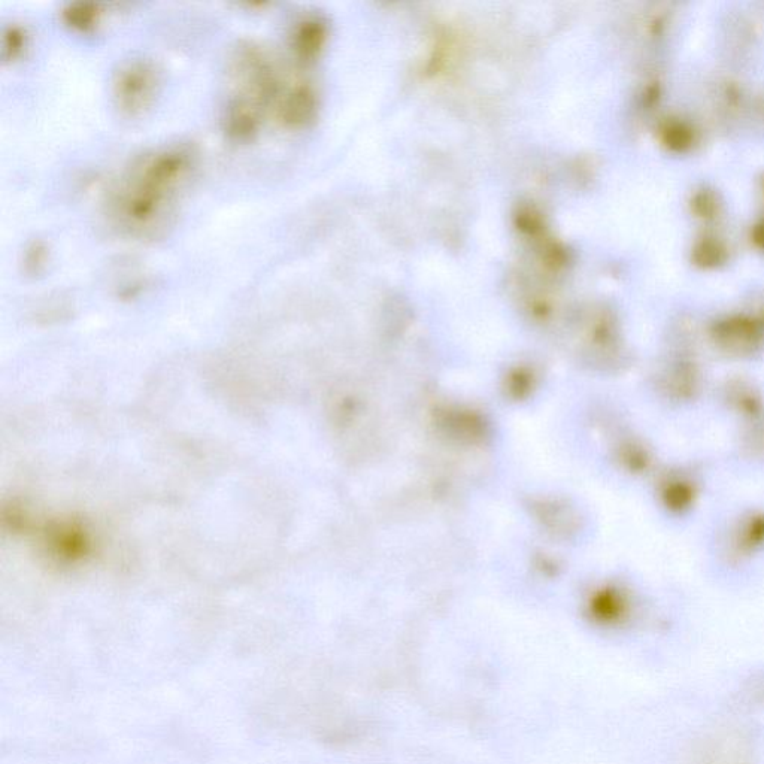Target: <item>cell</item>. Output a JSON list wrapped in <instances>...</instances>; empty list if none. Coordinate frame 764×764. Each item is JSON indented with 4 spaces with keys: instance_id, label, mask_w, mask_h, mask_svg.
<instances>
[{
    "instance_id": "6da1fadb",
    "label": "cell",
    "mask_w": 764,
    "mask_h": 764,
    "mask_svg": "<svg viewBox=\"0 0 764 764\" xmlns=\"http://www.w3.org/2000/svg\"><path fill=\"white\" fill-rule=\"evenodd\" d=\"M193 165L187 147L145 154L132 166L115 194V215L135 235H150L165 224L175 196Z\"/></svg>"
},
{
    "instance_id": "7a4b0ae2",
    "label": "cell",
    "mask_w": 764,
    "mask_h": 764,
    "mask_svg": "<svg viewBox=\"0 0 764 764\" xmlns=\"http://www.w3.org/2000/svg\"><path fill=\"white\" fill-rule=\"evenodd\" d=\"M703 559L724 581L750 584L764 573V502L723 506L706 523Z\"/></svg>"
},
{
    "instance_id": "3957f363",
    "label": "cell",
    "mask_w": 764,
    "mask_h": 764,
    "mask_svg": "<svg viewBox=\"0 0 764 764\" xmlns=\"http://www.w3.org/2000/svg\"><path fill=\"white\" fill-rule=\"evenodd\" d=\"M712 465L708 457L666 459L651 479L654 506L663 523L684 529L696 520L708 493Z\"/></svg>"
},
{
    "instance_id": "277c9868",
    "label": "cell",
    "mask_w": 764,
    "mask_h": 764,
    "mask_svg": "<svg viewBox=\"0 0 764 764\" xmlns=\"http://www.w3.org/2000/svg\"><path fill=\"white\" fill-rule=\"evenodd\" d=\"M714 380L696 354L675 350L653 372V394L663 414L690 415L709 408Z\"/></svg>"
},
{
    "instance_id": "5b68a950",
    "label": "cell",
    "mask_w": 764,
    "mask_h": 764,
    "mask_svg": "<svg viewBox=\"0 0 764 764\" xmlns=\"http://www.w3.org/2000/svg\"><path fill=\"white\" fill-rule=\"evenodd\" d=\"M709 409L733 429L764 417V381L744 372H733L714 381Z\"/></svg>"
},
{
    "instance_id": "8992f818",
    "label": "cell",
    "mask_w": 764,
    "mask_h": 764,
    "mask_svg": "<svg viewBox=\"0 0 764 764\" xmlns=\"http://www.w3.org/2000/svg\"><path fill=\"white\" fill-rule=\"evenodd\" d=\"M712 347L732 362H756L764 354V324L748 314H732L712 323Z\"/></svg>"
},
{
    "instance_id": "52a82bcc",
    "label": "cell",
    "mask_w": 764,
    "mask_h": 764,
    "mask_svg": "<svg viewBox=\"0 0 764 764\" xmlns=\"http://www.w3.org/2000/svg\"><path fill=\"white\" fill-rule=\"evenodd\" d=\"M159 74L153 63L132 60L124 63L114 78V97L120 111L136 115L148 108L156 96Z\"/></svg>"
},
{
    "instance_id": "ba28073f",
    "label": "cell",
    "mask_w": 764,
    "mask_h": 764,
    "mask_svg": "<svg viewBox=\"0 0 764 764\" xmlns=\"http://www.w3.org/2000/svg\"><path fill=\"white\" fill-rule=\"evenodd\" d=\"M726 463L739 474L764 479V417L732 430Z\"/></svg>"
},
{
    "instance_id": "9c48e42d",
    "label": "cell",
    "mask_w": 764,
    "mask_h": 764,
    "mask_svg": "<svg viewBox=\"0 0 764 764\" xmlns=\"http://www.w3.org/2000/svg\"><path fill=\"white\" fill-rule=\"evenodd\" d=\"M694 764H754L750 742L741 733H718L706 742Z\"/></svg>"
},
{
    "instance_id": "30bf717a",
    "label": "cell",
    "mask_w": 764,
    "mask_h": 764,
    "mask_svg": "<svg viewBox=\"0 0 764 764\" xmlns=\"http://www.w3.org/2000/svg\"><path fill=\"white\" fill-rule=\"evenodd\" d=\"M317 108L314 90L305 83H296L284 90L277 106L275 115L278 121L287 127H300L314 117Z\"/></svg>"
},
{
    "instance_id": "8fae6325",
    "label": "cell",
    "mask_w": 764,
    "mask_h": 764,
    "mask_svg": "<svg viewBox=\"0 0 764 764\" xmlns=\"http://www.w3.org/2000/svg\"><path fill=\"white\" fill-rule=\"evenodd\" d=\"M324 36H326V29L317 18H306L297 23L293 32V44H291L297 59H312L320 51Z\"/></svg>"
},
{
    "instance_id": "7c38bea8",
    "label": "cell",
    "mask_w": 764,
    "mask_h": 764,
    "mask_svg": "<svg viewBox=\"0 0 764 764\" xmlns=\"http://www.w3.org/2000/svg\"><path fill=\"white\" fill-rule=\"evenodd\" d=\"M691 256H693V262L700 268L712 269L726 262L729 251L720 239L706 236L694 244Z\"/></svg>"
},
{
    "instance_id": "4fadbf2b",
    "label": "cell",
    "mask_w": 764,
    "mask_h": 764,
    "mask_svg": "<svg viewBox=\"0 0 764 764\" xmlns=\"http://www.w3.org/2000/svg\"><path fill=\"white\" fill-rule=\"evenodd\" d=\"M660 136H662L663 144L676 153H684L694 144L693 127L678 118L666 120L660 130Z\"/></svg>"
},
{
    "instance_id": "5bb4252c",
    "label": "cell",
    "mask_w": 764,
    "mask_h": 764,
    "mask_svg": "<svg viewBox=\"0 0 764 764\" xmlns=\"http://www.w3.org/2000/svg\"><path fill=\"white\" fill-rule=\"evenodd\" d=\"M62 14L69 26L86 32V30L93 29L96 26L100 17V9L95 3L75 2L69 3L63 9Z\"/></svg>"
},
{
    "instance_id": "9a60e30c",
    "label": "cell",
    "mask_w": 764,
    "mask_h": 764,
    "mask_svg": "<svg viewBox=\"0 0 764 764\" xmlns=\"http://www.w3.org/2000/svg\"><path fill=\"white\" fill-rule=\"evenodd\" d=\"M691 209L702 220H714L720 212V200L712 190H699L691 197Z\"/></svg>"
},
{
    "instance_id": "2e32d148",
    "label": "cell",
    "mask_w": 764,
    "mask_h": 764,
    "mask_svg": "<svg viewBox=\"0 0 764 764\" xmlns=\"http://www.w3.org/2000/svg\"><path fill=\"white\" fill-rule=\"evenodd\" d=\"M26 47V32L20 26H9L3 33V59L14 60Z\"/></svg>"
},
{
    "instance_id": "e0dca14e",
    "label": "cell",
    "mask_w": 764,
    "mask_h": 764,
    "mask_svg": "<svg viewBox=\"0 0 764 764\" xmlns=\"http://www.w3.org/2000/svg\"><path fill=\"white\" fill-rule=\"evenodd\" d=\"M47 262V248L42 242H33L24 254V269L29 274H38Z\"/></svg>"
},
{
    "instance_id": "ac0fdd59",
    "label": "cell",
    "mask_w": 764,
    "mask_h": 764,
    "mask_svg": "<svg viewBox=\"0 0 764 764\" xmlns=\"http://www.w3.org/2000/svg\"><path fill=\"white\" fill-rule=\"evenodd\" d=\"M751 238H753L754 244H756L757 247L763 248L764 250V221L754 227L753 232H751Z\"/></svg>"
},
{
    "instance_id": "d6986e66",
    "label": "cell",
    "mask_w": 764,
    "mask_h": 764,
    "mask_svg": "<svg viewBox=\"0 0 764 764\" xmlns=\"http://www.w3.org/2000/svg\"><path fill=\"white\" fill-rule=\"evenodd\" d=\"M763 189H764V178H763Z\"/></svg>"
}]
</instances>
